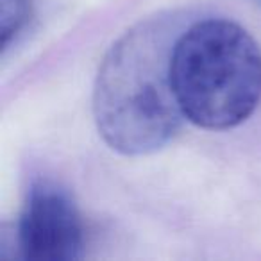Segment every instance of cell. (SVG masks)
Segmentation results:
<instances>
[{
	"label": "cell",
	"instance_id": "cell-3",
	"mask_svg": "<svg viewBox=\"0 0 261 261\" xmlns=\"http://www.w3.org/2000/svg\"><path fill=\"white\" fill-rule=\"evenodd\" d=\"M16 245L23 259H79L84 247L83 218L63 186L48 179L31 186L18 220Z\"/></svg>",
	"mask_w": 261,
	"mask_h": 261
},
{
	"label": "cell",
	"instance_id": "cell-2",
	"mask_svg": "<svg viewBox=\"0 0 261 261\" xmlns=\"http://www.w3.org/2000/svg\"><path fill=\"white\" fill-rule=\"evenodd\" d=\"M172 81L186 120L210 130L232 129L261 102V48L231 20H199L175 40Z\"/></svg>",
	"mask_w": 261,
	"mask_h": 261
},
{
	"label": "cell",
	"instance_id": "cell-5",
	"mask_svg": "<svg viewBox=\"0 0 261 261\" xmlns=\"http://www.w3.org/2000/svg\"><path fill=\"white\" fill-rule=\"evenodd\" d=\"M257 2H261V0H257Z\"/></svg>",
	"mask_w": 261,
	"mask_h": 261
},
{
	"label": "cell",
	"instance_id": "cell-1",
	"mask_svg": "<svg viewBox=\"0 0 261 261\" xmlns=\"http://www.w3.org/2000/svg\"><path fill=\"white\" fill-rule=\"evenodd\" d=\"M181 31L174 15L147 18L106 54L95 81L93 115L98 135L116 152H156L186 120L172 81V52Z\"/></svg>",
	"mask_w": 261,
	"mask_h": 261
},
{
	"label": "cell",
	"instance_id": "cell-4",
	"mask_svg": "<svg viewBox=\"0 0 261 261\" xmlns=\"http://www.w3.org/2000/svg\"><path fill=\"white\" fill-rule=\"evenodd\" d=\"M2 2V45L4 50L25 29L33 15V0H0Z\"/></svg>",
	"mask_w": 261,
	"mask_h": 261
}]
</instances>
